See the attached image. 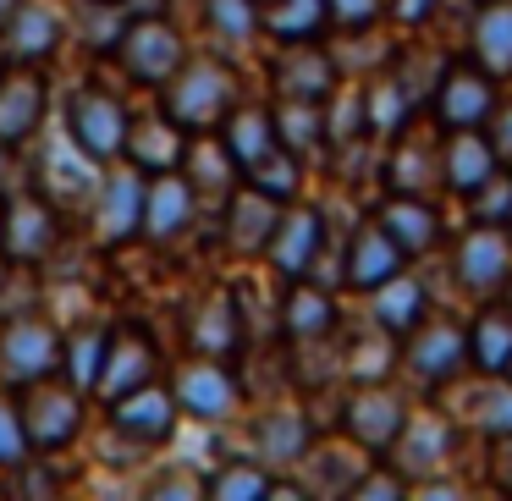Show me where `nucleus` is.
Returning <instances> with one entry per match:
<instances>
[{
    "instance_id": "f8f14e48",
    "label": "nucleus",
    "mask_w": 512,
    "mask_h": 501,
    "mask_svg": "<svg viewBox=\"0 0 512 501\" xmlns=\"http://www.w3.org/2000/svg\"><path fill=\"white\" fill-rule=\"evenodd\" d=\"M67 133L78 138V149H89L94 160H111V155H122V144H127V111L111 94L83 89V94H72V105H67Z\"/></svg>"
},
{
    "instance_id": "c85d7f7f",
    "label": "nucleus",
    "mask_w": 512,
    "mask_h": 501,
    "mask_svg": "<svg viewBox=\"0 0 512 501\" xmlns=\"http://www.w3.org/2000/svg\"><path fill=\"white\" fill-rule=\"evenodd\" d=\"M490 171H496V149H490L485 127H468V133L446 138V188H452L457 199H463V193H474Z\"/></svg>"
},
{
    "instance_id": "1a4fd4ad",
    "label": "nucleus",
    "mask_w": 512,
    "mask_h": 501,
    "mask_svg": "<svg viewBox=\"0 0 512 501\" xmlns=\"http://www.w3.org/2000/svg\"><path fill=\"white\" fill-rule=\"evenodd\" d=\"M23 430H28V446H67L72 435H78L83 424V402H78V386H50L45 380H34V386H23Z\"/></svg>"
},
{
    "instance_id": "bb28decb",
    "label": "nucleus",
    "mask_w": 512,
    "mask_h": 501,
    "mask_svg": "<svg viewBox=\"0 0 512 501\" xmlns=\"http://www.w3.org/2000/svg\"><path fill=\"white\" fill-rule=\"evenodd\" d=\"M188 221H193V188H188V177L160 171V177L149 182V193H144V232L155 237V243H171V237H177Z\"/></svg>"
},
{
    "instance_id": "20e7f679",
    "label": "nucleus",
    "mask_w": 512,
    "mask_h": 501,
    "mask_svg": "<svg viewBox=\"0 0 512 501\" xmlns=\"http://www.w3.org/2000/svg\"><path fill=\"white\" fill-rule=\"evenodd\" d=\"M435 105V122L446 127V133H468V127H485L490 111H496V78H490L479 61H452V67L441 72V83H435L430 94Z\"/></svg>"
},
{
    "instance_id": "09e8293b",
    "label": "nucleus",
    "mask_w": 512,
    "mask_h": 501,
    "mask_svg": "<svg viewBox=\"0 0 512 501\" xmlns=\"http://www.w3.org/2000/svg\"><path fill=\"white\" fill-rule=\"evenodd\" d=\"M496 485L512 490V430L496 435Z\"/></svg>"
},
{
    "instance_id": "c756f323",
    "label": "nucleus",
    "mask_w": 512,
    "mask_h": 501,
    "mask_svg": "<svg viewBox=\"0 0 512 501\" xmlns=\"http://www.w3.org/2000/svg\"><path fill=\"white\" fill-rule=\"evenodd\" d=\"M386 177H391V193H424V199H430L435 182H446V144L441 149L424 144V155H419V144L402 138L386 155Z\"/></svg>"
},
{
    "instance_id": "e433bc0d",
    "label": "nucleus",
    "mask_w": 512,
    "mask_h": 501,
    "mask_svg": "<svg viewBox=\"0 0 512 501\" xmlns=\"http://www.w3.org/2000/svg\"><path fill=\"white\" fill-rule=\"evenodd\" d=\"M276 133L292 155H309L314 144L325 138V122H320V100H281L276 111Z\"/></svg>"
},
{
    "instance_id": "79ce46f5",
    "label": "nucleus",
    "mask_w": 512,
    "mask_h": 501,
    "mask_svg": "<svg viewBox=\"0 0 512 501\" xmlns=\"http://www.w3.org/2000/svg\"><path fill=\"white\" fill-rule=\"evenodd\" d=\"M28 430H23V413L0 402V468H23L28 463Z\"/></svg>"
},
{
    "instance_id": "f257e3e1",
    "label": "nucleus",
    "mask_w": 512,
    "mask_h": 501,
    "mask_svg": "<svg viewBox=\"0 0 512 501\" xmlns=\"http://www.w3.org/2000/svg\"><path fill=\"white\" fill-rule=\"evenodd\" d=\"M237 105V78L221 61H182L177 78L166 83V116L188 133H204V127H221Z\"/></svg>"
},
{
    "instance_id": "c9c22d12",
    "label": "nucleus",
    "mask_w": 512,
    "mask_h": 501,
    "mask_svg": "<svg viewBox=\"0 0 512 501\" xmlns=\"http://www.w3.org/2000/svg\"><path fill=\"white\" fill-rule=\"evenodd\" d=\"M243 177L254 182L259 193H270V199H281V204H287L292 193H298V177H303V166H298V155H292L287 144H276L270 155H259L254 166L243 171Z\"/></svg>"
},
{
    "instance_id": "2eb2a0df",
    "label": "nucleus",
    "mask_w": 512,
    "mask_h": 501,
    "mask_svg": "<svg viewBox=\"0 0 512 501\" xmlns=\"http://www.w3.org/2000/svg\"><path fill=\"white\" fill-rule=\"evenodd\" d=\"M111 424H116V435H127V441H138V446L171 441V430H177V397H171L166 386H155V380H149V386L116 397Z\"/></svg>"
},
{
    "instance_id": "a19ab883",
    "label": "nucleus",
    "mask_w": 512,
    "mask_h": 501,
    "mask_svg": "<svg viewBox=\"0 0 512 501\" xmlns=\"http://www.w3.org/2000/svg\"><path fill=\"white\" fill-rule=\"evenodd\" d=\"M204 490H210V496H226V501H237V496H276V479H270L265 468H254V463H237V468H221Z\"/></svg>"
},
{
    "instance_id": "39448f33",
    "label": "nucleus",
    "mask_w": 512,
    "mask_h": 501,
    "mask_svg": "<svg viewBox=\"0 0 512 501\" xmlns=\"http://www.w3.org/2000/svg\"><path fill=\"white\" fill-rule=\"evenodd\" d=\"M116 56H122L127 78H138V83H171V78H177V67L188 61V45H182V34L171 23H160V17H138V23L122 28Z\"/></svg>"
},
{
    "instance_id": "3c124183",
    "label": "nucleus",
    "mask_w": 512,
    "mask_h": 501,
    "mask_svg": "<svg viewBox=\"0 0 512 501\" xmlns=\"http://www.w3.org/2000/svg\"><path fill=\"white\" fill-rule=\"evenodd\" d=\"M6 166H12V144H0V182H6Z\"/></svg>"
},
{
    "instance_id": "423d86ee",
    "label": "nucleus",
    "mask_w": 512,
    "mask_h": 501,
    "mask_svg": "<svg viewBox=\"0 0 512 501\" xmlns=\"http://www.w3.org/2000/svg\"><path fill=\"white\" fill-rule=\"evenodd\" d=\"M452 265H457L463 292H474L479 303L501 298V287H507V276H512V237H507V226H479L474 221V232L457 237Z\"/></svg>"
},
{
    "instance_id": "aec40b11",
    "label": "nucleus",
    "mask_w": 512,
    "mask_h": 501,
    "mask_svg": "<svg viewBox=\"0 0 512 501\" xmlns=\"http://www.w3.org/2000/svg\"><path fill=\"white\" fill-rule=\"evenodd\" d=\"M276 221H281V199L259 193L254 182L232 188V199H226V237H232L237 254H265Z\"/></svg>"
},
{
    "instance_id": "cd10ccee",
    "label": "nucleus",
    "mask_w": 512,
    "mask_h": 501,
    "mask_svg": "<svg viewBox=\"0 0 512 501\" xmlns=\"http://www.w3.org/2000/svg\"><path fill=\"white\" fill-rule=\"evenodd\" d=\"M281 325H287L292 342H320V336H331V325H336L331 287L298 276V281H292V292H287V309H281Z\"/></svg>"
},
{
    "instance_id": "6e6552de",
    "label": "nucleus",
    "mask_w": 512,
    "mask_h": 501,
    "mask_svg": "<svg viewBox=\"0 0 512 501\" xmlns=\"http://www.w3.org/2000/svg\"><path fill=\"white\" fill-rule=\"evenodd\" d=\"M171 397H177L182 413H193V419L204 424H221L237 413V402H243V391H237L232 369L215 364V358H199V364H182L177 380H171Z\"/></svg>"
},
{
    "instance_id": "de8ad7c7",
    "label": "nucleus",
    "mask_w": 512,
    "mask_h": 501,
    "mask_svg": "<svg viewBox=\"0 0 512 501\" xmlns=\"http://www.w3.org/2000/svg\"><path fill=\"white\" fill-rule=\"evenodd\" d=\"M210 325H237V314H232V303H226V298H215ZM226 336L237 342V331H226ZM232 342H221V336H199V347H210V353H221V347H232Z\"/></svg>"
},
{
    "instance_id": "a211bd4d",
    "label": "nucleus",
    "mask_w": 512,
    "mask_h": 501,
    "mask_svg": "<svg viewBox=\"0 0 512 501\" xmlns=\"http://www.w3.org/2000/svg\"><path fill=\"white\" fill-rule=\"evenodd\" d=\"M0 243H6L12 259H23V265L45 259L50 248H56V215H50V204L34 199V193H12V204H6V226H0Z\"/></svg>"
},
{
    "instance_id": "58836bf2",
    "label": "nucleus",
    "mask_w": 512,
    "mask_h": 501,
    "mask_svg": "<svg viewBox=\"0 0 512 501\" xmlns=\"http://www.w3.org/2000/svg\"><path fill=\"white\" fill-rule=\"evenodd\" d=\"M105 347H111V336L94 331V325H83V331L72 336V347H61V364H67V375H72V386H78V391H94L100 364H105Z\"/></svg>"
},
{
    "instance_id": "5701e85b",
    "label": "nucleus",
    "mask_w": 512,
    "mask_h": 501,
    "mask_svg": "<svg viewBox=\"0 0 512 501\" xmlns=\"http://www.w3.org/2000/svg\"><path fill=\"white\" fill-rule=\"evenodd\" d=\"M155 380V347L144 342V336L122 331L111 347H105V364H100V380H94V391H100L105 402L127 397V391L149 386Z\"/></svg>"
},
{
    "instance_id": "6ab92c4d",
    "label": "nucleus",
    "mask_w": 512,
    "mask_h": 501,
    "mask_svg": "<svg viewBox=\"0 0 512 501\" xmlns=\"http://www.w3.org/2000/svg\"><path fill=\"white\" fill-rule=\"evenodd\" d=\"M276 89H281V100H320L325 105L336 89V61L325 50H314V39H298L276 61Z\"/></svg>"
},
{
    "instance_id": "4468645a",
    "label": "nucleus",
    "mask_w": 512,
    "mask_h": 501,
    "mask_svg": "<svg viewBox=\"0 0 512 501\" xmlns=\"http://www.w3.org/2000/svg\"><path fill=\"white\" fill-rule=\"evenodd\" d=\"M375 221L386 226L391 243L408 259L430 254V248L441 243V215H435V204L424 199V193H386V199L375 204Z\"/></svg>"
},
{
    "instance_id": "2f4dec72",
    "label": "nucleus",
    "mask_w": 512,
    "mask_h": 501,
    "mask_svg": "<svg viewBox=\"0 0 512 501\" xmlns=\"http://www.w3.org/2000/svg\"><path fill=\"white\" fill-rule=\"evenodd\" d=\"M391 463H397V474L408 479L413 485V474H419V468H435L441 463V452H446V424L441 419H413L408 413V424H402V435L397 441H391Z\"/></svg>"
},
{
    "instance_id": "412c9836",
    "label": "nucleus",
    "mask_w": 512,
    "mask_h": 501,
    "mask_svg": "<svg viewBox=\"0 0 512 501\" xmlns=\"http://www.w3.org/2000/svg\"><path fill=\"white\" fill-rule=\"evenodd\" d=\"M61 39V17L50 0H23L12 17H6V28H0V45H6V56L12 61H28V67H39V61L56 50Z\"/></svg>"
},
{
    "instance_id": "6e6d98bb",
    "label": "nucleus",
    "mask_w": 512,
    "mask_h": 501,
    "mask_svg": "<svg viewBox=\"0 0 512 501\" xmlns=\"http://www.w3.org/2000/svg\"><path fill=\"white\" fill-rule=\"evenodd\" d=\"M507 237H512V221H507Z\"/></svg>"
},
{
    "instance_id": "49530a36",
    "label": "nucleus",
    "mask_w": 512,
    "mask_h": 501,
    "mask_svg": "<svg viewBox=\"0 0 512 501\" xmlns=\"http://www.w3.org/2000/svg\"><path fill=\"white\" fill-rule=\"evenodd\" d=\"M391 12H397V23L419 28V23H430V17L441 12V0H391Z\"/></svg>"
},
{
    "instance_id": "a18cd8bd",
    "label": "nucleus",
    "mask_w": 512,
    "mask_h": 501,
    "mask_svg": "<svg viewBox=\"0 0 512 501\" xmlns=\"http://www.w3.org/2000/svg\"><path fill=\"white\" fill-rule=\"evenodd\" d=\"M402 490H408V479L391 468V474H358L347 496H402Z\"/></svg>"
},
{
    "instance_id": "dca6fc26",
    "label": "nucleus",
    "mask_w": 512,
    "mask_h": 501,
    "mask_svg": "<svg viewBox=\"0 0 512 501\" xmlns=\"http://www.w3.org/2000/svg\"><path fill=\"white\" fill-rule=\"evenodd\" d=\"M45 116V83L28 61L0 67V144H23Z\"/></svg>"
},
{
    "instance_id": "72a5a7b5",
    "label": "nucleus",
    "mask_w": 512,
    "mask_h": 501,
    "mask_svg": "<svg viewBox=\"0 0 512 501\" xmlns=\"http://www.w3.org/2000/svg\"><path fill=\"white\" fill-rule=\"evenodd\" d=\"M182 166H188V188H193V193L215 188L221 199H232V182L243 177V166L232 160V149H226V144H199V149H188V155H182Z\"/></svg>"
},
{
    "instance_id": "ddd939ff",
    "label": "nucleus",
    "mask_w": 512,
    "mask_h": 501,
    "mask_svg": "<svg viewBox=\"0 0 512 501\" xmlns=\"http://www.w3.org/2000/svg\"><path fill=\"white\" fill-rule=\"evenodd\" d=\"M397 270H408V254L391 243V232L375 221V215H369V221H358V232L347 237V265H342L347 287L375 292L380 281H391Z\"/></svg>"
},
{
    "instance_id": "7c9ffc66",
    "label": "nucleus",
    "mask_w": 512,
    "mask_h": 501,
    "mask_svg": "<svg viewBox=\"0 0 512 501\" xmlns=\"http://www.w3.org/2000/svg\"><path fill=\"white\" fill-rule=\"evenodd\" d=\"M276 144H281V133H276V111L270 105H232V116H226V149H232L237 166L248 171Z\"/></svg>"
},
{
    "instance_id": "7ed1b4c3",
    "label": "nucleus",
    "mask_w": 512,
    "mask_h": 501,
    "mask_svg": "<svg viewBox=\"0 0 512 501\" xmlns=\"http://www.w3.org/2000/svg\"><path fill=\"white\" fill-rule=\"evenodd\" d=\"M100 160L89 155V149H78V138H50L45 149V166H39V193H45V204H56V210H94V199H100Z\"/></svg>"
},
{
    "instance_id": "5fc2aeb1",
    "label": "nucleus",
    "mask_w": 512,
    "mask_h": 501,
    "mask_svg": "<svg viewBox=\"0 0 512 501\" xmlns=\"http://www.w3.org/2000/svg\"><path fill=\"white\" fill-rule=\"evenodd\" d=\"M254 6H270V0H254Z\"/></svg>"
},
{
    "instance_id": "f3484780",
    "label": "nucleus",
    "mask_w": 512,
    "mask_h": 501,
    "mask_svg": "<svg viewBox=\"0 0 512 501\" xmlns=\"http://www.w3.org/2000/svg\"><path fill=\"white\" fill-rule=\"evenodd\" d=\"M144 193H149V182L138 177V166L111 171V177L100 182L94 221H100V237H105V243H127V237L144 226Z\"/></svg>"
},
{
    "instance_id": "9d476101",
    "label": "nucleus",
    "mask_w": 512,
    "mask_h": 501,
    "mask_svg": "<svg viewBox=\"0 0 512 501\" xmlns=\"http://www.w3.org/2000/svg\"><path fill=\"white\" fill-rule=\"evenodd\" d=\"M402 424H408V402L391 386H380V380H364V386L347 397V435H353L364 452H391Z\"/></svg>"
},
{
    "instance_id": "a878e982",
    "label": "nucleus",
    "mask_w": 512,
    "mask_h": 501,
    "mask_svg": "<svg viewBox=\"0 0 512 501\" xmlns=\"http://www.w3.org/2000/svg\"><path fill=\"white\" fill-rule=\"evenodd\" d=\"M369 298H375V325L386 336H397V342L430 314V292H424V281H413L408 270H397L391 281H380Z\"/></svg>"
},
{
    "instance_id": "f03ea898",
    "label": "nucleus",
    "mask_w": 512,
    "mask_h": 501,
    "mask_svg": "<svg viewBox=\"0 0 512 501\" xmlns=\"http://www.w3.org/2000/svg\"><path fill=\"white\" fill-rule=\"evenodd\" d=\"M397 353H402V369H408L424 391H441V386H452V380L468 375V325L430 320V314H424V320L397 342Z\"/></svg>"
},
{
    "instance_id": "b1692460",
    "label": "nucleus",
    "mask_w": 512,
    "mask_h": 501,
    "mask_svg": "<svg viewBox=\"0 0 512 501\" xmlns=\"http://www.w3.org/2000/svg\"><path fill=\"white\" fill-rule=\"evenodd\" d=\"M127 160H133L138 171H177L182 166V155H188V149H182V127L171 122L166 111L160 116H138V122H127Z\"/></svg>"
},
{
    "instance_id": "393cba45",
    "label": "nucleus",
    "mask_w": 512,
    "mask_h": 501,
    "mask_svg": "<svg viewBox=\"0 0 512 501\" xmlns=\"http://www.w3.org/2000/svg\"><path fill=\"white\" fill-rule=\"evenodd\" d=\"M468 50L490 78H512V0H485L468 23Z\"/></svg>"
},
{
    "instance_id": "864d4df0",
    "label": "nucleus",
    "mask_w": 512,
    "mask_h": 501,
    "mask_svg": "<svg viewBox=\"0 0 512 501\" xmlns=\"http://www.w3.org/2000/svg\"><path fill=\"white\" fill-rule=\"evenodd\" d=\"M0 67H6V45H0Z\"/></svg>"
},
{
    "instance_id": "8fccbe9b",
    "label": "nucleus",
    "mask_w": 512,
    "mask_h": 501,
    "mask_svg": "<svg viewBox=\"0 0 512 501\" xmlns=\"http://www.w3.org/2000/svg\"><path fill=\"white\" fill-rule=\"evenodd\" d=\"M17 6H23V0H0V28H6V17H12Z\"/></svg>"
},
{
    "instance_id": "f704fd0d",
    "label": "nucleus",
    "mask_w": 512,
    "mask_h": 501,
    "mask_svg": "<svg viewBox=\"0 0 512 501\" xmlns=\"http://www.w3.org/2000/svg\"><path fill=\"white\" fill-rule=\"evenodd\" d=\"M259 452H265V463H303V452H309V424H303V413H292V408L265 413V424H259Z\"/></svg>"
},
{
    "instance_id": "9b49d317",
    "label": "nucleus",
    "mask_w": 512,
    "mask_h": 501,
    "mask_svg": "<svg viewBox=\"0 0 512 501\" xmlns=\"http://www.w3.org/2000/svg\"><path fill=\"white\" fill-rule=\"evenodd\" d=\"M320 248H325V215L309 210V204H281V221H276L270 248H265L270 265H276L287 281H298V276L314 270Z\"/></svg>"
},
{
    "instance_id": "c03bdc74",
    "label": "nucleus",
    "mask_w": 512,
    "mask_h": 501,
    "mask_svg": "<svg viewBox=\"0 0 512 501\" xmlns=\"http://www.w3.org/2000/svg\"><path fill=\"white\" fill-rule=\"evenodd\" d=\"M485 138H490V149H496V166L512 171V105H496V111H490Z\"/></svg>"
},
{
    "instance_id": "473e14b6",
    "label": "nucleus",
    "mask_w": 512,
    "mask_h": 501,
    "mask_svg": "<svg viewBox=\"0 0 512 501\" xmlns=\"http://www.w3.org/2000/svg\"><path fill=\"white\" fill-rule=\"evenodd\" d=\"M325 23H331V6L325 0H270V6H259V28H270L281 45L314 39Z\"/></svg>"
},
{
    "instance_id": "4be33fe9",
    "label": "nucleus",
    "mask_w": 512,
    "mask_h": 501,
    "mask_svg": "<svg viewBox=\"0 0 512 501\" xmlns=\"http://www.w3.org/2000/svg\"><path fill=\"white\" fill-rule=\"evenodd\" d=\"M468 364L485 375H507L512 369V303L485 298L479 314L468 320Z\"/></svg>"
},
{
    "instance_id": "37998d69",
    "label": "nucleus",
    "mask_w": 512,
    "mask_h": 501,
    "mask_svg": "<svg viewBox=\"0 0 512 501\" xmlns=\"http://www.w3.org/2000/svg\"><path fill=\"white\" fill-rule=\"evenodd\" d=\"M325 6H331V23L347 34H364L380 23V0H325Z\"/></svg>"
},
{
    "instance_id": "0eeeda50",
    "label": "nucleus",
    "mask_w": 512,
    "mask_h": 501,
    "mask_svg": "<svg viewBox=\"0 0 512 501\" xmlns=\"http://www.w3.org/2000/svg\"><path fill=\"white\" fill-rule=\"evenodd\" d=\"M61 369V331L50 320H12L0 336V380L6 386H34Z\"/></svg>"
},
{
    "instance_id": "4c0bfd02",
    "label": "nucleus",
    "mask_w": 512,
    "mask_h": 501,
    "mask_svg": "<svg viewBox=\"0 0 512 501\" xmlns=\"http://www.w3.org/2000/svg\"><path fill=\"white\" fill-rule=\"evenodd\" d=\"M463 204H468V221H479V226H507V221H512V171L496 166L474 193H463Z\"/></svg>"
},
{
    "instance_id": "603ef678",
    "label": "nucleus",
    "mask_w": 512,
    "mask_h": 501,
    "mask_svg": "<svg viewBox=\"0 0 512 501\" xmlns=\"http://www.w3.org/2000/svg\"><path fill=\"white\" fill-rule=\"evenodd\" d=\"M501 292H507V303H512V276H507V287H501Z\"/></svg>"
},
{
    "instance_id": "ea45409f",
    "label": "nucleus",
    "mask_w": 512,
    "mask_h": 501,
    "mask_svg": "<svg viewBox=\"0 0 512 501\" xmlns=\"http://www.w3.org/2000/svg\"><path fill=\"white\" fill-rule=\"evenodd\" d=\"M204 12H210V28L221 39H254L259 34V6L254 0H204Z\"/></svg>"
}]
</instances>
